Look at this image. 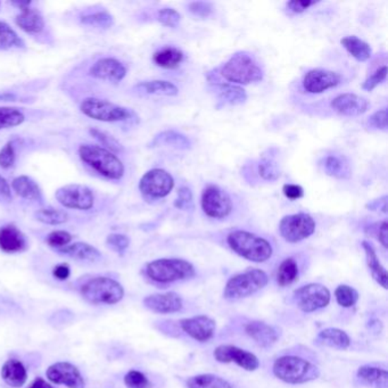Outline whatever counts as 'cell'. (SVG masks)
Wrapping results in <instances>:
<instances>
[{
  "label": "cell",
  "instance_id": "8fae6325",
  "mask_svg": "<svg viewBox=\"0 0 388 388\" xmlns=\"http://www.w3.org/2000/svg\"><path fill=\"white\" fill-rule=\"evenodd\" d=\"M174 187V180L168 171L153 169L141 176L139 190L150 198H163L170 194Z\"/></svg>",
  "mask_w": 388,
  "mask_h": 388
},
{
  "label": "cell",
  "instance_id": "277c9868",
  "mask_svg": "<svg viewBox=\"0 0 388 388\" xmlns=\"http://www.w3.org/2000/svg\"><path fill=\"white\" fill-rule=\"evenodd\" d=\"M274 374L277 378L287 384H305L317 380L320 371L317 365L298 356H286L277 359L274 363Z\"/></svg>",
  "mask_w": 388,
  "mask_h": 388
},
{
  "label": "cell",
  "instance_id": "e575fe53",
  "mask_svg": "<svg viewBox=\"0 0 388 388\" xmlns=\"http://www.w3.org/2000/svg\"><path fill=\"white\" fill-rule=\"evenodd\" d=\"M185 55L176 47H164L157 50L153 55V61L157 66L163 68H176L183 63Z\"/></svg>",
  "mask_w": 388,
  "mask_h": 388
},
{
  "label": "cell",
  "instance_id": "4dcf8cb0",
  "mask_svg": "<svg viewBox=\"0 0 388 388\" xmlns=\"http://www.w3.org/2000/svg\"><path fill=\"white\" fill-rule=\"evenodd\" d=\"M324 170L328 176L336 179H348L352 174L350 162L344 156H327L324 161Z\"/></svg>",
  "mask_w": 388,
  "mask_h": 388
},
{
  "label": "cell",
  "instance_id": "f1b7e54d",
  "mask_svg": "<svg viewBox=\"0 0 388 388\" xmlns=\"http://www.w3.org/2000/svg\"><path fill=\"white\" fill-rule=\"evenodd\" d=\"M317 344L332 347L337 350H346L351 345V339L346 332L337 328H327L317 336Z\"/></svg>",
  "mask_w": 388,
  "mask_h": 388
},
{
  "label": "cell",
  "instance_id": "d4e9b609",
  "mask_svg": "<svg viewBox=\"0 0 388 388\" xmlns=\"http://www.w3.org/2000/svg\"><path fill=\"white\" fill-rule=\"evenodd\" d=\"M1 378L11 387H22L28 380L27 368L20 360H7L1 368Z\"/></svg>",
  "mask_w": 388,
  "mask_h": 388
},
{
  "label": "cell",
  "instance_id": "7bdbcfd3",
  "mask_svg": "<svg viewBox=\"0 0 388 388\" xmlns=\"http://www.w3.org/2000/svg\"><path fill=\"white\" fill-rule=\"evenodd\" d=\"M260 176L267 181H276L280 176L279 166L271 157H263L257 165Z\"/></svg>",
  "mask_w": 388,
  "mask_h": 388
},
{
  "label": "cell",
  "instance_id": "ab89813d",
  "mask_svg": "<svg viewBox=\"0 0 388 388\" xmlns=\"http://www.w3.org/2000/svg\"><path fill=\"white\" fill-rule=\"evenodd\" d=\"M25 121V115L15 107H0V130L21 126Z\"/></svg>",
  "mask_w": 388,
  "mask_h": 388
},
{
  "label": "cell",
  "instance_id": "f35d334b",
  "mask_svg": "<svg viewBox=\"0 0 388 388\" xmlns=\"http://www.w3.org/2000/svg\"><path fill=\"white\" fill-rule=\"evenodd\" d=\"M35 218L42 224L59 226L68 220V214L63 210L46 207V209H40L35 212Z\"/></svg>",
  "mask_w": 388,
  "mask_h": 388
},
{
  "label": "cell",
  "instance_id": "8992f818",
  "mask_svg": "<svg viewBox=\"0 0 388 388\" xmlns=\"http://www.w3.org/2000/svg\"><path fill=\"white\" fill-rule=\"evenodd\" d=\"M146 276L153 281L168 284L195 276L194 265L180 259H159L146 265Z\"/></svg>",
  "mask_w": 388,
  "mask_h": 388
},
{
  "label": "cell",
  "instance_id": "5b68a950",
  "mask_svg": "<svg viewBox=\"0 0 388 388\" xmlns=\"http://www.w3.org/2000/svg\"><path fill=\"white\" fill-rule=\"evenodd\" d=\"M81 295L92 304L113 305L122 301L124 289L120 282L107 277H96L81 286Z\"/></svg>",
  "mask_w": 388,
  "mask_h": 388
},
{
  "label": "cell",
  "instance_id": "5bb4252c",
  "mask_svg": "<svg viewBox=\"0 0 388 388\" xmlns=\"http://www.w3.org/2000/svg\"><path fill=\"white\" fill-rule=\"evenodd\" d=\"M47 380L56 385L68 388H85V382L83 375L75 365L70 362H56L48 367L46 371Z\"/></svg>",
  "mask_w": 388,
  "mask_h": 388
},
{
  "label": "cell",
  "instance_id": "4316f807",
  "mask_svg": "<svg viewBox=\"0 0 388 388\" xmlns=\"http://www.w3.org/2000/svg\"><path fill=\"white\" fill-rule=\"evenodd\" d=\"M11 188L15 194L27 200H42V189L32 178L28 176H20L15 178L11 183Z\"/></svg>",
  "mask_w": 388,
  "mask_h": 388
},
{
  "label": "cell",
  "instance_id": "484cf974",
  "mask_svg": "<svg viewBox=\"0 0 388 388\" xmlns=\"http://www.w3.org/2000/svg\"><path fill=\"white\" fill-rule=\"evenodd\" d=\"M159 146H168V147L176 148V150H190V139L183 133L176 131V130H166L154 137L150 141V147H159Z\"/></svg>",
  "mask_w": 388,
  "mask_h": 388
},
{
  "label": "cell",
  "instance_id": "cb8c5ba5",
  "mask_svg": "<svg viewBox=\"0 0 388 388\" xmlns=\"http://www.w3.org/2000/svg\"><path fill=\"white\" fill-rule=\"evenodd\" d=\"M21 13L15 18V23L24 32L29 35H38L44 29V20L42 13L29 6L21 8Z\"/></svg>",
  "mask_w": 388,
  "mask_h": 388
},
{
  "label": "cell",
  "instance_id": "8d00e7d4",
  "mask_svg": "<svg viewBox=\"0 0 388 388\" xmlns=\"http://www.w3.org/2000/svg\"><path fill=\"white\" fill-rule=\"evenodd\" d=\"M187 386L188 388H233L226 380L211 374L191 377L187 382Z\"/></svg>",
  "mask_w": 388,
  "mask_h": 388
},
{
  "label": "cell",
  "instance_id": "681fc988",
  "mask_svg": "<svg viewBox=\"0 0 388 388\" xmlns=\"http://www.w3.org/2000/svg\"><path fill=\"white\" fill-rule=\"evenodd\" d=\"M386 77H387V68L382 66L376 72L371 74L370 77H368L365 83H362V89L367 90V92H372L377 85H380V83L385 81Z\"/></svg>",
  "mask_w": 388,
  "mask_h": 388
},
{
  "label": "cell",
  "instance_id": "7c38bea8",
  "mask_svg": "<svg viewBox=\"0 0 388 388\" xmlns=\"http://www.w3.org/2000/svg\"><path fill=\"white\" fill-rule=\"evenodd\" d=\"M294 301L301 311L311 313L329 304L330 291L320 284H309L295 291Z\"/></svg>",
  "mask_w": 388,
  "mask_h": 388
},
{
  "label": "cell",
  "instance_id": "b9f144b4",
  "mask_svg": "<svg viewBox=\"0 0 388 388\" xmlns=\"http://www.w3.org/2000/svg\"><path fill=\"white\" fill-rule=\"evenodd\" d=\"M335 297L337 303L343 308H351L356 305L359 300V293L350 286L341 285L336 289Z\"/></svg>",
  "mask_w": 388,
  "mask_h": 388
},
{
  "label": "cell",
  "instance_id": "74e56055",
  "mask_svg": "<svg viewBox=\"0 0 388 388\" xmlns=\"http://www.w3.org/2000/svg\"><path fill=\"white\" fill-rule=\"evenodd\" d=\"M25 47L23 40L6 22H0V49H20Z\"/></svg>",
  "mask_w": 388,
  "mask_h": 388
},
{
  "label": "cell",
  "instance_id": "7a4b0ae2",
  "mask_svg": "<svg viewBox=\"0 0 388 388\" xmlns=\"http://www.w3.org/2000/svg\"><path fill=\"white\" fill-rule=\"evenodd\" d=\"M226 241L235 253L248 261L261 263L268 261L272 256V246L270 243L254 234L236 230L229 234Z\"/></svg>",
  "mask_w": 388,
  "mask_h": 388
},
{
  "label": "cell",
  "instance_id": "94428289",
  "mask_svg": "<svg viewBox=\"0 0 388 388\" xmlns=\"http://www.w3.org/2000/svg\"><path fill=\"white\" fill-rule=\"evenodd\" d=\"M370 211H382L384 213L387 212V196H382L380 200H371L365 205Z\"/></svg>",
  "mask_w": 388,
  "mask_h": 388
},
{
  "label": "cell",
  "instance_id": "4fadbf2b",
  "mask_svg": "<svg viewBox=\"0 0 388 388\" xmlns=\"http://www.w3.org/2000/svg\"><path fill=\"white\" fill-rule=\"evenodd\" d=\"M200 204L204 213L213 219L226 218L233 210L229 195L217 186H209L204 189Z\"/></svg>",
  "mask_w": 388,
  "mask_h": 388
},
{
  "label": "cell",
  "instance_id": "6da1fadb",
  "mask_svg": "<svg viewBox=\"0 0 388 388\" xmlns=\"http://www.w3.org/2000/svg\"><path fill=\"white\" fill-rule=\"evenodd\" d=\"M78 153L80 159L100 176L109 180H120L123 178L126 171L123 163L118 156L103 146L81 145Z\"/></svg>",
  "mask_w": 388,
  "mask_h": 388
},
{
  "label": "cell",
  "instance_id": "11a10c76",
  "mask_svg": "<svg viewBox=\"0 0 388 388\" xmlns=\"http://www.w3.org/2000/svg\"><path fill=\"white\" fill-rule=\"evenodd\" d=\"M372 231H375L377 239L380 241V244L384 246V248H387V238H388V226L386 221H382L380 224H374V226H369Z\"/></svg>",
  "mask_w": 388,
  "mask_h": 388
},
{
  "label": "cell",
  "instance_id": "c3c4849f",
  "mask_svg": "<svg viewBox=\"0 0 388 388\" xmlns=\"http://www.w3.org/2000/svg\"><path fill=\"white\" fill-rule=\"evenodd\" d=\"M174 206L176 209L181 211H191L194 209V198H193V193L188 187H181L178 190V196H176Z\"/></svg>",
  "mask_w": 388,
  "mask_h": 388
},
{
  "label": "cell",
  "instance_id": "2e32d148",
  "mask_svg": "<svg viewBox=\"0 0 388 388\" xmlns=\"http://www.w3.org/2000/svg\"><path fill=\"white\" fill-rule=\"evenodd\" d=\"M341 83V75L329 70L315 68L303 78V88L309 94H322Z\"/></svg>",
  "mask_w": 388,
  "mask_h": 388
},
{
  "label": "cell",
  "instance_id": "7dc6e473",
  "mask_svg": "<svg viewBox=\"0 0 388 388\" xmlns=\"http://www.w3.org/2000/svg\"><path fill=\"white\" fill-rule=\"evenodd\" d=\"M159 23L168 28H176L181 21V15L174 8L159 9L157 13Z\"/></svg>",
  "mask_w": 388,
  "mask_h": 388
},
{
  "label": "cell",
  "instance_id": "6f0895ef",
  "mask_svg": "<svg viewBox=\"0 0 388 388\" xmlns=\"http://www.w3.org/2000/svg\"><path fill=\"white\" fill-rule=\"evenodd\" d=\"M315 1H302V0H293V1H289L286 4L287 8L291 11V13L295 14H301V13L305 12L306 9H309V7L315 5Z\"/></svg>",
  "mask_w": 388,
  "mask_h": 388
},
{
  "label": "cell",
  "instance_id": "9a60e30c",
  "mask_svg": "<svg viewBox=\"0 0 388 388\" xmlns=\"http://www.w3.org/2000/svg\"><path fill=\"white\" fill-rule=\"evenodd\" d=\"M214 358L221 363H236L247 371H255L260 367V361L253 353L241 350L233 345H220L214 350Z\"/></svg>",
  "mask_w": 388,
  "mask_h": 388
},
{
  "label": "cell",
  "instance_id": "ee69618b",
  "mask_svg": "<svg viewBox=\"0 0 388 388\" xmlns=\"http://www.w3.org/2000/svg\"><path fill=\"white\" fill-rule=\"evenodd\" d=\"M106 245L114 250L115 253L123 255L128 247L130 246V238L128 236L122 235V234H111L106 238Z\"/></svg>",
  "mask_w": 388,
  "mask_h": 388
},
{
  "label": "cell",
  "instance_id": "9f6ffc18",
  "mask_svg": "<svg viewBox=\"0 0 388 388\" xmlns=\"http://www.w3.org/2000/svg\"><path fill=\"white\" fill-rule=\"evenodd\" d=\"M282 193L289 200H296L303 198L304 190L301 186L298 185H285L282 187Z\"/></svg>",
  "mask_w": 388,
  "mask_h": 388
},
{
  "label": "cell",
  "instance_id": "db71d44e",
  "mask_svg": "<svg viewBox=\"0 0 388 388\" xmlns=\"http://www.w3.org/2000/svg\"><path fill=\"white\" fill-rule=\"evenodd\" d=\"M368 124L374 129L386 131L387 130V111L386 109H380L371 115L368 120Z\"/></svg>",
  "mask_w": 388,
  "mask_h": 388
},
{
  "label": "cell",
  "instance_id": "603a6c76",
  "mask_svg": "<svg viewBox=\"0 0 388 388\" xmlns=\"http://www.w3.org/2000/svg\"><path fill=\"white\" fill-rule=\"evenodd\" d=\"M57 253L68 256L71 259L77 260V261L89 262V263H94V262H98L102 259V253L99 250L85 241H78L74 244L63 247L61 250H57Z\"/></svg>",
  "mask_w": 388,
  "mask_h": 388
},
{
  "label": "cell",
  "instance_id": "836d02e7",
  "mask_svg": "<svg viewBox=\"0 0 388 388\" xmlns=\"http://www.w3.org/2000/svg\"><path fill=\"white\" fill-rule=\"evenodd\" d=\"M215 92H217L219 100L222 104L241 105L247 100L246 92L238 85H215Z\"/></svg>",
  "mask_w": 388,
  "mask_h": 388
},
{
  "label": "cell",
  "instance_id": "3957f363",
  "mask_svg": "<svg viewBox=\"0 0 388 388\" xmlns=\"http://www.w3.org/2000/svg\"><path fill=\"white\" fill-rule=\"evenodd\" d=\"M221 77L229 83L250 85L263 80V71L250 54L238 51L221 68Z\"/></svg>",
  "mask_w": 388,
  "mask_h": 388
},
{
  "label": "cell",
  "instance_id": "7402d4cb",
  "mask_svg": "<svg viewBox=\"0 0 388 388\" xmlns=\"http://www.w3.org/2000/svg\"><path fill=\"white\" fill-rule=\"evenodd\" d=\"M245 332L256 344L262 347L272 346L279 337L274 327L261 321H250L245 326Z\"/></svg>",
  "mask_w": 388,
  "mask_h": 388
},
{
  "label": "cell",
  "instance_id": "44dd1931",
  "mask_svg": "<svg viewBox=\"0 0 388 388\" xmlns=\"http://www.w3.org/2000/svg\"><path fill=\"white\" fill-rule=\"evenodd\" d=\"M27 247V238L18 226L6 224L0 228V250L4 253H21Z\"/></svg>",
  "mask_w": 388,
  "mask_h": 388
},
{
  "label": "cell",
  "instance_id": "d6a6232c",
  "mask_svg": "<svg viewBox=\"0 0 388 388\" xmlns=\"http://www.w3.org/2000/svg\"><path fill=\"white\" fill-rule=\"evenodd\" d=\"M341 44L343 47L359 62H367L372 56V49L367 42L358 38L356 35H350L341 39Z\"/></svg>",
  "mask_w": 388,
  "mask_h": 388
},
{
  "label": "cell",
  "instance_id": "ffe728a7",
  "mask_svg": "<svg viewBox=\"0 0 388 388\" xmlns=\"http://www.w3.org/2000/svg\"><path fill=\"white\" fill-rule=\"evenodd\" d=\"M332 109L344 116H359L365 114L369 107L365 98L356 94H341L332 100Z\"/></svg>",
  "mask_w": 388,
  "mask_h": 388
},
{
  "label": "cell",
  "instance_id": "d6986e66",
  "mask_svg": "<svg viewBox=\"0 0 388 388\" xmlns=\"http://www.w3.org/2000/svg\"><path fill=\"white\" fill-rule=\"evenodd\" d=\"M145 308L152 312L169 315L176 313L183 309V298L176 293H165V294H154L144 298Z\"/></svg>",
  "mask_w": 388,
  "mask_h": 388
},
{
  "label": "cell",
  "instance_id": "f907efd6",
  "mask_svg": "<svg viewBox=\"0 0 388 388\" xmlns=\"http://www.w3.org/2000/svg\"><path fill=\"white\" fill-rule=\"evenodd\" d=\"M16 159L14 143L9 141L0 150V166L3 169L12 168Z\"/></svg>",
  "mask_w": 388,
  "mask_h": 388
},
{
  "label": "cell",
  "instance_id": "ba28073f",
  "mask_svg": "<svg viewBox=\"0 0 388 388\" xmlns=\"http://www.w3.org/2000/svg\"><path fill=\"white\" fill-rule=\"evenodd\" d=\"M268 276L259 269L245 271L230 278L224 287V296L226 300L235 301L255 294L268 284Z\"/></svg>",
  "mask_w": 388,
  "mask_h": 388
},
{
  "label": "cell",
  "instance_id": "ac0fdd59",
  "mask_svg": "<svg viewBox=\"0 0 388 388\" xmlns=\"http://www.w3.org/2000/svg\"><path fill=\"white\" fill-rule=\"evenodd\" d=\"M181 329L190 336L195 341H210L214 336L215 321L206 315H198V317H187L180 321Z\"/></svg>",
  "mask_w": 388,
  "mask_h": 388
},
{
  "label": "cell",
  "instance_id": "bcb514c9",
  "mask_svg": "<svg viewBox=\"0 0 388 388\" xmlns=\"http://www.w3.org/2000/svg\"><path fill=\"white\" fill-rule=\"evenodd\" d=\"M124 384L128 388H150V380L143 372L131 370L124 376Z\"/></svg>",
  "mask_w": 388,
  "mask_h": 388
},
{
  "label": "cell",
  "instance_id": "1f68e13d",
  "mask_svg": "<svg viewBox=\"0 0 388 388\" xmlns=\"http://www.w3.org/2000/svg\"><path fill=\"white\" fill-rule=\"evenodd\" d=\"M358 378L372 388H387V371L380 368L363 365L358 370Z\"/></svg>",
  "mask_w": 388,
  "mask_h": 388
},
{
  "label": "cell",
  "instance_id": "f5cc1de1",
  "mask_svg": "<svg viewBox=\"0 0 388 388\" xmlns=\"http://www.w3.org/2000/svg\"><path fill=\"white\" fill-rule=\"evenodd\" d=\"M189 12L195 15L196 18H206L211 16L212 13L214 11L213 5L211 3L206 1H195L188 5Z\"/></svg>",
  "mask_w": 388,
  "mask_h": 388
},
{
  "label": "cell",
  "instance_id": "30bf717a",
  "mask_svg": "<svg viewBox=\"0 0 388 388\" xmlns=\"http://www.w3.org/2000/svg\"><path fill=\"white\" fill-rule=\"evenodd\" d=\"M55 198L65 209L88 211L95 204V196L92 189L85 185L70 183L57 189Z\"/></svg>",
  "mask_w": 388,
  "mask_h": 388
},
{
  "label": "cell",
  "instance_id": "60d3db41",
  "mask_svg": "<svg viewBox=\"0 0 388 388\" xmlns=\"http://www.w3.org/2000/svg\"><path fill=\"white\" fill-rule=\"evenodd\" d=\"M81 23L87 27L97 28V29H109L114 24V18L109 12H96L85 15L81 18Z\"/></svg>",
  "mask_w": 388,
  "mask_h": 388
},
{
  "label": "cell",
  "instance_id": "9c48e42d",
  "mask_svg": "<svg viewBox=\"0 0 388 388\" xmlns=\"http://www.w3.org/2000/svg\"><path fill=\"white\" fill-rule=\"evenodd\" d=\"M315 231V222L306 213L286 215L279 224V234L286 241L294 244L309 238Z\"/></svg>",
  "mask_w": 388,
  "mask_h": 388
},
{
  "label": "cell",
  "instance_id": "e0dca14e",
  "mask_svg": "<svg viewBox=\"0 0 388 388\" xmlns=\"http://www.w3.org/2000/svg\"><path fill=\"white\" fill-rule=\"evenodd\" d=\"M89 74L95 79L118 83L127 75V68L124 66L123 63H121L116 59L105 57L98 59L97 62L92 65L89 70Z\"/></svg>",
  "mask_w": 388,
  "mask_h": 388
},
{
  "label": "cell",
  "instance_id": "52a82bcc",
  "mask_svg": "<svg viewBox=\"0 0 388 388\" xmlns=\"http://www.w3.org/2000/svg\"><path fill=\"white\" fill-rule=\"evenodd\" d=\"M80 111L92 120L109 123L133 120L135 116V112L127 107L96 97L85 98L80 104Z\"/></svg>",
  "mask_w": 388,
  "mask_h": 388
},
{
  "label": "cell",
  "instance_id": "816d5d0a",
  "mask_svg": "<svg viewBox=\"0 0 388 388\" xmlns=\"http://www.w3.org/2000/svg\"><path fill=\"white\" fill-rule=\"evenodd\" d=\"M90 135L94 137L95 139H97L100 144L103 145V147L109 150H120L121 145L119 144L116 139L113 138L112 135H107V133H103L98 129L89 130Z\"/></svg>",
  "mask_w": 388,
  "mask_h": 388
},
{
  "label": "cell",
  "instance_id": "680465c9",
  "mask_svg": "<svg viewBox=\"0 0 388 388\" xmlns=\"http://www.w3.org/2000/svg\"><path fill=\"white\" fill-rule=\"evenodd\" d=\"M12 198L11 186L8 185L4 176H0V202H11Z\"/></svg>",
  "mask_w": 388,
  "mask_h": 388
},
{
  "label": "cell",
  "instance_id": "91938a15",
  "mask_svg": "<svg viewBox=\"0 0 388 388\" xmlns=\"http://www.w3.org/2000/svg\"><path fill=\"white\" fill-rule=\"evenodd\" d=\"M70 274L71 269L66 263L56 265V267L53 269V276L55 277L57 280H61V281H64V280L68 279Z\"/></svg>",
  "mask_w": 388,
  "mask_h": 388
},
{
  "label": "cell",
  "instance_id": "83f0119b",
  "mask_svg": "<svg viewBox=\"0 0 388 388\" xmlns=\"http://www.w3.org/2000/svg\"><path fill=\"white\" fill-rule=\"evenodd\" d=\"M362 247L365 250V261H367L368 268L371 272V276L376 280L382 289H388V276L387 271L382 267L374 247L371 246L368 241H362Z\"/></svg>",
  "mask_w": 388,
  "mask_h": 388
},
{
  "label": "cell",
  "instance_id": "f6af8a7d",
  "mask_svg": "<svg viewBox=\"0 0 388 388\" xmlns=\"http://www.w3.org/2000/svg\"><path fill=\"white\" fill-rule=\"evenodd\" d=\"M72 238H73V237H72V235L68 233V231H65V230H55V231H51V233L47 236L46 243H47L50 247L56 248L57 250L70 245Z\"/></svg>",
  "mask_w": 388,
  "mask_h": 388
},
{
  "label": "cell",
  "instance_id": "6125c7cd",
  "mask_svg": "<svg viewBox=\"0 0 388 388\" xmlns=\"http://www.w3.org/2000/svg\"><path fill=\"white\" fill-rule=\"evenodd\" d=\"M29 388H53V386L50 385L49 382H46L42 377H38L33 380Z\"/></svg>",
  "mask_w": 388,
  "mask_h": 388
},
{
  "label": "cell",
  "instance_id": "f546056e",
  "mask_svg": "<svg viewBox=\"0 0 388 388\" xmlns=\"http://www.w3.org/2000/svg\"><path fill=\"white\" fill-rule=\"evenodd\" d=\"M135 92L145 95H157V96H176L179 94V89L170 81L163 80H153L144 81L135 85Z\"/></svg>",
  "mask_w": 388,
  "mask_h": 388
},
{
  "label": "cell",
  "instance_id": "d590c367",
  "mask_svg": "<svg viewBox=\"0 0 388 388\" xmlns=\"http://www.w3.org/2000/svg\"><path fill=\"white\" fill-rule=\"evenodd\" d=\"M298 278V265L294 259H286L281 262L277 271V282L281 287H286L296 281Z\"/></svg>",
  "mask_w": 388,
  "mask_h": 388
}]
</instances>
